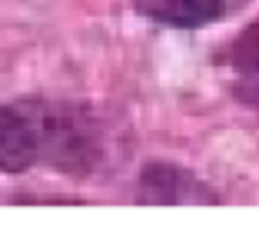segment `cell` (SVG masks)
Listing matches in <instances>:
<instances>
[{"instance_id":"cell-1","label":"cell","mask_w":259,"mask_h":246,"mask_svg":"<svg viewBox=\"0 0 259 246\" xmlns=\"http://www.w3.org/2000/svg\"><path fill=\"white\" fill-rule=\"evenodd\" d=\"M20 110L37 133L40 160L54 163L57 170H80V173L97 163L100 140L83 110L47 100H27L20 103Z\"/></svg>"},{"instance_id":"cell-2","label":"cell","mask_w":259,"mask_h":246,"mask_svg":"<svg viewBox=\"0 0 259 246\" xmlns=\"http://www.w3.org/2000/svg\"><path fill=\"white\" fill-rule=\"evenodd\" d=\"M140 200L143 203H216L213 190L199 183L193 173L173 163H150L140 177Z\"/></svg>"},{"instance_id":"cell-3","label":"cell","mask_w":259,"mask_h":246,"mask_svg":"<svg viewBox=\"0 0 259 246\" xmlns=\"http://www.w3.org/2000/svg\"><path fill=\"white\" fill-rule=\"evenodd\" d=\"M40 160L37 133L20 107H0V173H23Z\"/></svg>"},{"instance_id":"cell-4","label":"cell","mask_w":259,"mask_h":246,"mask_svg":"<svg viewBox=\"0 0 259 246\" xmlns=\"http://www.w3.org/2000/svg\"><path fill=\"white\" fill-rule=\"evenodd\" d=\"M137 10L166 27H206L223 17L226 0H137Z\"/></svg>"},{"instance_id":"cell-5","label":"cell","mask_w":259,"mask_h":246,"mask_svg":"<svg viewBox=\"0 0 259 246\" xmlns=\"http://www.w3.org/2000/svg\"><path fill=\"white\" fill-rule=\"evenodd\" d=\"M223 60L233 63V67L239 70H249V73H259V17L246 27L243 33H239L233 44L226 47V54H223Z\"/></svg>"}]
</instances>
